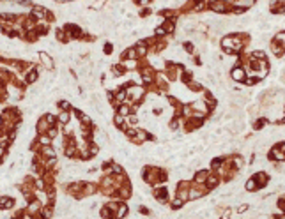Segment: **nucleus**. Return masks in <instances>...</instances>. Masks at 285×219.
I'll list each match as a JSON object with an SVG mask.
<instances>
[{
  "instance_id": "obj_30",
  "label": "nucleus",
  "mask_w": 285,
  "mask_h": 219,
  "mask_svg": "<svg viewBox=\"0 0 285 219\" xmlns=\"http://www.w3.org/2000/svg\"><path fill=\"white\" fill-rule=\"evenodd\" d=\"M22 219H32V217H30V216H23Z\"/></svg>"
},
{
  "instance_id": "obj_20",
  "label": "nucleus",
  "mask_w": 285,
  "mask_h": 219,
  "mask_svg": "<svg viewBox=\"0 0 285 219\" xmlns=\"http://www.w3.org/2000/svg\"><path fill=\"white\" fill-rule=\"evenodd\" d=\"M135 49H136V53H138V55H145V53H147V48H145V44H142V42H140Z\"/></svg>"
},
{
  "instance_id": "obj_28",
  "label": "nucleus",
  "mask_w": 285,
  "mask_h": 219,
  "mask_svg": "<svg viewBox=\"0 0 285 219\" xmlns=\"http://www.w3.org/2000/svg\"><path fill=\"white\" fill-rule=\"evenodd\" d=\"M60 106H62L64 110H67V108H69V103H66V101H62V103H60Z\"/></svg>"
},
{
  "instance_id": "obj_6",
  "label": "nucleus",
  "mask_w": 285,
  "mask_h": 219,
  "mask_svg": "<svg viewBox=\"0 0 285 219\" xmlns=\"http://www.w3.org/2000/svg\"><path fill=\"white\" fill-rule=\"evenodd\" d=\"M13 205H14V200H13V198H7V196L0 198V209H11Z\"/></svg>"
},
{
  "instance_id": "obj_17",
  "label": "nucleus",
  "mask_w": 285,
  "mask_h": 219,
  "mask_svg": "<svg viewBox=\"0 0 285 219\" xmlns=\"http://www.w3.org/2000/svg\"><path fill=\"white\" fill-rule=\"evenodd\" d=\"M58 122H62V124H69V113L64 111L58 115Z\"/></svg>"
},
{
  "instance_id": "obj_11",
  "label": "nucleus",
  "mask_w": 285,
  "mask_h": 219,
  "mask_svg": "<svg viewBox=\"0 0 285 219\" xmlns=\"http://www.w3.org/2000/svg\"><path fill=\"white\" fill-rule=\"evenodd\" d=\"M244 187H246V191H255L259 186H257V180H255V178H250L248 182H246V186H244Z\"/></svg>"
},
{
  "instance_id": "obj_13",
  "label": "nucleus",
  "mask_w": 285,
  "mask_h": 219,
  "mask_svg": "<svg viewBox=\"0 0 285 219\" xmlns=\"http://www.w3.org/2000/svg\"><path fill=\"white\" fill-rule=\"evenodd\" d=\"M207 186H209V187H216V186H218V177H213V175H209L207 177Z\"/></svg>"
},
{
  "instance_id": "obj_21",
  "label": "nucleus",
  "mask_w": 285,
  "mask_h": 219,
  "mask_svg": "<svg viewBox=\"0 0 285 219\" xmlns=\"http://www.w3.org/2000/svg\"><path fill=\"white\" fill-rule=\"evenodd\" d=\"M232 161H234V168H243V164H244V161H243L241 157H234V159H232Z\"/></svg>"
},
{
  "instance_id": "obj_7",
  "label": "nucleus",
  "mask_w": 285,
  "mask_h": 219,
  "mask_svg": "<svg viewBox=\"0 0 285 219\" xmlns=\"http://www.w3.org/2000/svg\"><path fill=\"white\" fill-rule=\"evenodd\" d=\"M142 80L145 83H152L154 81V74H152V71L151 69H143L142 71Z\"/></svg>"
},
{
  "instance_id": "obj_29",
  "label": "nucleus",
  "mask_w": 285,
  "mask_h": 219,
  "mask_svg": "<svg viewBox=\"0 0 285 219\" xmlns=\"http://www.w3.org/2000/svg\"><path fill=\"white\" fill-rule=\"evenodd\" d=\"M257 219H271L269 216H266V214H260V216H257Z\"/></svg>"
},
{
  "instance_id": "obj_12",
  "label": "nucleus",
  "mask_w": 285,
  "mask_h": 219,
  "mask_svg": "<svg viewBox=\"0 0 285 219\" xmlns=\"http://www.w3.org/2000/svg\"><path fill=\"white\" fill-rule=\"evenodd\" d=\"M275 42H278V44L285 46V32H278V34L275 35Z\"/></svg>"
},
{
  "instance_id": "obj_23",
  "label": "nucleus",
  "mask_w": 285,
  "mask_h": 219,
  "mask_svg": "<svg viewBox=\"0 0 285 219\" xmlns=\"http://www.w3.org/2000/svg\"><path fill=\"white\" fill-rule=\"evenodd\" d=\"M39 143H41V145H50V138L44 134V136H41V138H39Z\"/></svg>"
},
{
  "instance_id": "obj_18",
  "label": "nucleus",
  "mask_w": 285,
  "mask_h": 219,
  "mask_svg": "<svg viewBox=\"0 0 285 219\" xmlns=\"http://www.w3.org/2000/svg\"><path fill=\"white\" fill-rule=\"evenodd\" d=\"M184 205V200H181V198H174L172 200V207L174 209H179V207H183Z\"/></svg>"
},
{
  "instance_id": "obj_15",
  "label": "nucleus",
  "mask_w": 285,
  "mask_h": 219,
  "mask_svg": "<svg viewBox=\"0 0 285 219\" xmlns=\"http://www.w3.org/2000/svg\"><path fill=\"white\" fill-rule=\"evenodd\" d=\"M37 80V71H29V76H27V83H36Z\"/></svg>"
},
{
  "instance_id": "obj_14",
  "label": "nucleus",
  "mask_w": 285,
  "mask_h": 219,
  "mask_svg": "<svg viewBox=\"0 0 285 219\" xmlns=\"http://www.w3.org/2000/svg\"><path fill=\"white\" fill-rule=\"evenodd\" d=\"M156 198L159 201H167V191L165 189H156Z\"/></svg>"
},
{
  "instance_id": "obj_1",
  "label": "nucleus",
  "mask_w": 285,
  "mask_h": 219,
  "mask_svg": "<svg viewBox=\"0 0 285 219\" xmlns=\"http://www.w3.org/2000/svg\"><path fill=\"white\" fill-rule=\"evenodd\" d=\"M126 92H128V96L133 99V101H138V99L143 96V88L140 87V85H133V87H128V88H126Z\"/></svg>"
},
{
  "instance_id": "obj_19",
  "label": "nucleus",
  "mask_w": 285,
  "mask_h": 219,
  "mask_svg": "<svg viewBox=\"0 0 285 219\" xmlns=\"http://www.w3.org/2000/svg\"><path fill=\"white\" fill-rule=\"evenodd\" d=\"M43 154L48 155V157H55V150H53L51 147H44L43 148Z\"/></svg>"
},
{
  "instance_id": "obj_24",
  "label": "nucleus",
  "mask_w": 285,
  "mask_h": 219,
  "mask_svg": "<svg viewBox=\"0 0 285 219\" xmlns=\"http://www.w3.org/2000/svg\"><path fill=\"white\" fill-rule=\"evenodd\" d=\"M264 124H266V119H259V120L255 122V129H262Z\"/></svg>"
},
{
  "instance_id": "obj_10",
  "label": "nucleus",
  "mask_w": 285,
  "mask_h": 219,
  "mask_svg": "<svg viewBox=\"0 0 285 219\" xmlns=\"http://www.w3.org/2000/svg\"><path fill=\"white\" fill-rule=\"evenodd\" d=\"M207 177H209V173H207V171H199V173L195 175V182H197V184H206Z\"/></svg>"
},
{
  "instance_id": "obj_22",
  "label": "nucleus",
  "mask_w": 285,
  "mask_h": 219,
  "mask_svg": "<svg viewBox=\"0 0 285 219\" xmlns=\"http://www.w3.org/2000/svg\"><path fill=\"white\" fill-rule=\"evenodd\" d=\"M119 115H122V117H124V115H129V108L126 104H122L121 108H119Z\"/></svg>"
},
{
  "instance_id": "obj_25",
  "label": "nucleus",
  "mask_w": 285,
  "mask_h": 219,
  "mask_svg": "<svg viewBox=\"0 0 285 219\" xmlns=\"http://www.w3.org/2000/svg\"><path fill=\"white\" fill-rule=\"evenodd\" d=\"M211 164H213V168H220L221 164H223V159H213Z\"/></svg>"
},
{
  "instance_id": "obj_5",
  "label": "nucleus",
  "mask_w": 285,
  "mask_h": 219,
  "mask_svg": "<svg viewBox=\"0 0 285 219\" xmlns=\"http://www.w3.org/2000/svg\"><path fill=\"white\" fill-rule=\"evenodd\" d=\"M126 214H128V207H126V205H117V209H115V212H114V217L122 219Z\"/></svg>"
},
{
  "instance_id": "obj_26",
  "label": "nucleus",
  "mask_w": 285,
  "mask_h": 219,
  "mask_svg": "<svg viewBox=\"0 0 285 219\" xmlns=\"http://www.w3.org/2000/svg\"><path fill=\"white\" fill-rule=\"evenodd\" d=\"M115 122H117V126H124V117L122 115H115Z\"/></svg>"
},
{
  "instance_id": "obj_27",
  "label": "nucleus",
  "mask_w": 285,
  "mask_h": 219,
  "mask_svg": "<svg viewBox=\"0 0 285 219\" xmlns=\"http://www.w3.org/2000/svg\"><path fill=\"white\" fill-rule=\"evenodd\" d=\"M48 134H50V136H57V129H50Z\"/></svg>"
},
{
  "instance_id": "obj_4",
  "label": "nucleus",
  "mask_w": 285,
  "mask_h": 219,
  "mask_svg": "<svg viewBox=\"0 0 285 219\" xmlns=\"http://www.w3.org/2000/svg\"><path fill=\"white\" fill-rule=\"evenodd\" d=\"M271 157H273L275 161H285V152H283V150H280V148H278V145H276V147L271 150Z\"/></svg>"
},
{
  "instance_id": "obj_2",
  "label": "nucleus",
  "mask_w": 285,
  "mask_h": 219,
  "mask_svg": "<svg viewBox=\"0 0 285 219\" xmlns=\"http://www.w3.org/2000/svg\"><path fill=\"white\" fill-rule=\"evenodd\" d=\"M230 76H232V80H234V81H243V80L246 78V72H244V69H243V67H234V69H232V72H230Z\"/></svg>"
},
{
  "instance_id": "obj_8",
  "label": "nucleus",
  "mask_w": 285,
  "mask_h": 219,
  "mask_svg": "<svg viewBox=\"0 0 285 219\" xmlns=\"http://www.w3.org/2000/svg\"><path fill=\"white\" fill-rule=\"evenodd\" d=\"M271 49H273V53H275L276 57H280L285 51V46H282V44H278V42L273 41V42H271Z\"/></svg>"
},
{
  "instance_id": "obj_16",
  "label": "nucleus",
  "mask_w": 285,
  "mask_h": 219,
  "mask_svg": "<svg viewBox=\"0 0 285 219\" xmlns=\"http://www.w3.org/2000/svg\"><path fill=\"white\" fill-rule=\"evenodd\" d=\"M39 207H41V203H39V201H34L32 205H29V212L30 214H36V212H39Z\"/></svg>"
},
{
  "instance_id": "obj_9",
  "label": "nucleus",
  "mask_w": 285,
  "mask_h": 219,
  "mask_svg": "<svg viewBox=\"0 0 285 219\" xmlns=\"http://www.w3.org/2000/svg\"><path fill=\"white\" fill-rule=\"evenodd\" d=\"M41 60H43V64L46 65V69H53V60L50 58V55L48 53H41Z\"/></svg>"
},
{
  "instance_id": "obj_3",
  "label": "nucleus",
  "mask_w": 285,
  "mask_h": 219,
  "mask_svg": "<svg viewBox=\"0 0 285 219\" xmlns=\"http://www.w3.org/2000/svg\"><path fill=\"white\" fill-rule=\"evenodd\" d=\"M213 11H216V13H225L228 9L227 6V2H223V0H216V2H213Z\"/></svg>"
}]
</instances>
